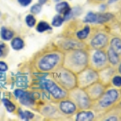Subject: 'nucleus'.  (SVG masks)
<instances>
[{
	"label": "nucleus",
	"instance_id": "1",
	"mask_svg": "<svg viewBox=\"0 0 121 121\" xmlns=\"http://www.w3.org/2000/svg\"><path fill=\"white\" fill-rule=\"evenodd\" d=\"M88 62V55L82 50H76L67 56L66 65L72 70H80L83 69Z\"/></svg>",
	"mask_w": 121,
	"mask_h": 121
},
{
	"label": "nucleus",
	"instance_id": "2",
	"mask_svg": "<svg viewBox=\"0 0 121 121\" xmlns=\"http://www.w3.org/2000/svg\"><path fill=\"white\" fill-rule=\"evenodd\" d=\"M60 60V56L59 53H56V52L46 53L39 59L37 67L43 72L50 71L59 64Z\"/></svg>",
	"mask_w": 121,
	"mask_h": 121
},
{
	"label": "nucleus",
	"instance_id": "3",
	"mask_svg": "<svg viewBox=\"0 0 121 121\" xmlns=\"http://www.w3.org/2000/svg\"><path fill=\"white\" fill-rule=\"evenodd\" d=\"M40 86L45 89L52 95L53 99H61L66 97L67 94L64 90H62L60 86H58L53 81L50 79H44L40 81Z\"/></svg>",
	"mask_w": 121,
	"mask_h": 121
},
{
	"label": "nucleus",
	"instance_id": "4",
	"mask_svg": "<svg viewBox=\"0 0 121 121\" xmlns=\"http://www.w3.org/2000/svg\"><path fill=\"white\" fill-rule=\"evenodd\" d=\"M120 98V93L119 91L116 89H111L107 91L103 95V96L101 98L99 101V106L103 108H106L110 106H112L113 103H115Z\"/></svg>",
	"mask_w": 121,
	"mask_h": 121
},
{
	"label": "nucleus",
	"instance_id": "5",
	"mask_svg": "<svg viewBox=\"0 0 121 121\" xmlns=\"http://www.w3.org/2000/svg\"><path fill=\"white\" fill-rule=\"evenodd\" d=\"M57 80L64 87H66V88H73L76 85L75 78L69 71L57 73Z\"/></svg>",
	"mask_w": 121,
	"mask_h": 121
},
{
	"label": "nucleus",
	"instance_id": "6",
	"mask_svg": "<svg viewBox=\"0 0 121 121\" xmlns=\"http://www.w3.org/2000/svg\"><path fill=\"white\" fill-rule=\"evenodd\" d=\"M108 43V37L104 33H99L95 35L91 41V44L93 48L100 49V48H105Z\"/></svg>",
	"mask_w": 121,
	"mask_h": 121
},
{
	"label": "nucleus",
	"instance_id": "7",
	"mask_svg": "<svg viewBox=\"0 0 121 121\" xmlns=\"http://www.w3.org/2000/svg\"><path fill=\"white\" fill-rule=\"evenodd\" d=\"M56 11L59 14L64 15V19L67 20L71 18L72 16V9L70 8L69 5L66 2H61L56 5Z\"/></svg>",
	"mask_w": 121,
	"mask_h": 121
},
{
	"label": "nucleus",
	"instance_id": "8",
	"mask_svg": "<svg viewBox=\"0 0 121 121\" xmlns=\"http://www.w3.org/2000/svg\"><path fill=\"white\" fill-rule=\"evenodd\" d=\"M76 104L72 101L64 100L60 103V110L65 115H71L76 112Z\"/></svg>",
	"mask_w": 121,
	"mask_h": 121
},
{
	"label": "nucleus",
	"instance_id": "9",
	"mask_svg": "<svg viewBox=\"0 0 121 121\" xmlns=\"http://www.w3.org/2000/svg\"><path fill=\"white\" fill-rule=\"evenodd\" d=\"M107 55L102 50H97L92 56V60L96 66H103L107 61Z\"/></svg>",
	"mask_w": 121,
	"mask_h": 121
},
{
	"label": "nucleus",
	"instance_id": "10",
	"mask_svg": "<svg viewBox=\"0 0 121 121\" xmlns=\"http://www.w3.org/2000/svg\"><path fill=\"white\" fill-rule=\"evenodd\" d=\"M75 100L81 108H87L90 107V98L85 93L78 92L76 94Z\"/></svg>",
	"mask_w": 121,
	"mask_h": 121
},
{
	"label": "nucleus",
	"instance_id": "11",
	"mask_svg": "<svg viewBox=\"0 0 121 121\" xmlns=\"http://www.w3.org/2000/svg\"><path fill=\"white\" fill-rule=\"evenodd\" d=\"M97 78H98V75H97V73L95 71H93V70H88V71L84 72L82 78H80L82 80H80V81L82 82V85H84V84H90V83L91 84L95 81H96Z\"/></svg>",
	"mask_w": 121,
	"mask_h": 121
},
{
	"label": "nucleus",
	"instance_id": "12",
	"mask_svg": "<svg viewBox=\"0 0 121 121\" xmlns=\"http://www.w3.org/2000/svg\"><path fill=\"white\" fill-rule=\"evenodd\" d=\"M19 102L22 103L23 105L25 106H32L34 104V97H33V94L28 92V91H24L23 95L19 99Z\"/></svg>",
	"mask_w": 121,
	"mask_h": 121
},
{
	"label": "nucleus",
	"instance_id": "13",
	"mask_svg": "<svg viewBox=\"0 0 121 121\" xmlns=\"http://www.w3.org/2000/svg\"><path fill=\"white\" fill-rule=\"evenodd\" d=\"M93 112L91 111H83V112H80L79 113L77 114L76 116V120L78 121H90L94 119Z\"/></svg>",
	"mask_w": 121,
	"mask_h": 121
},
{
	"label": "nucleus",
	"instance_id": "14",
	"mask_svg": "<svg viewBox=\"0 0 121 121\" xmlns=\"http://www.w3.org/2000/svg\"><path fill=\"white\" fill-rule=\"evenodd\" d=\"M107 57H108V60L110 61L111 64L116 65L120 61V55L116 53L112 48H110L107 51Z\"/></svg>",
	"mask_w": 121,
	"mask_h": 121
},
{
	"label": "nucleus",
	"instance_id": "15",
	"mask_svg": "<svg viewBox=\"0 0 121 121\" xmlns=\"http://www.w3.org/2000/svg\"><path fill=\"white\" fill-rule=\"evenodd\" d=\"M0 35H1V38L3 40H11L13 39L14 32L10 29L3 27L1 28V31H0Z\"/></svg>",
	"mask_w": 121,
	"mask_h": 121
},
{
	"label": "nucleus",
	"instance_id": "16",
	"mask_svg": "<svg viewBox=\"0 0 121 121\" xmlns=\"http://www.w3.org/2000/svg\"><path fill=\"white\" fill-rule=\"evenodd\" d=\"M111 48L118 55H121V40L118 37H115L111 40Z\"/></svg>",
	"mask_w": 121,
	"mask_h": 121
},
{
	"label": "nucleus",
	"instance_id": "17",
	"mask_svg": "<svg viewBox=\"0 0 121 121\" xmlns=\"http://www.w3.org/2000/svg\"><path fill=\"white\" fill-rule=\"evenodd\" d=\"M84 46L83 44L80 42H77L74 41V40H67L66 42L64 43L63 44V48H65V49H76V48H82Z\"/></svg>",
	"mask_w": 121,
	"mask_h": 121
},
{
	"label": "nucleus",
	"instance_id": "18",
	"mask_svg": "<svg viewBox=\"0 0 121 121\" xmlns=\"http://www.w3.org/2000/svg\"><path fill=\"white\" fill-rule=\"evenodd\" d=\"M113 18V15L110 13H103V14H97L96 23H103L110 21Z\"/></svg>",
	"mask_w": 121,
	"mask_h": 121
},
{
	"label": "nucleus",
	"instance_id": "19",
	"mask_svg": "<svg viewBox=\"0 0 121 121\" xmlns=\"http://www.w3.org/2000/svg\"><path fill=\"white\" fill-rule=\"evenodd\" d=\"M11 44L13 49L17 50V51L22 49L23 47H24V42H23V40L22 39L19 37H15L14 39H12Z\"/></svg>",
	"mask_w": 121,
	"mask_h": 121
},
{
	"label": "nucleus",
	"instance_id": "20",
	"mask_svg": "<svg viewBox=\"0 0 121 121\" xmlns=\"http://www.w3.org/2000/svg\"><path fill=\"white\" fill-rule=\"evenodd\" d=\"M90 32H91L90 27L86 26L83 29H82V30H80L79 32H78L77 34H76V36H77L78 39H79V40H85V39H86L88 37Z\"/></svg>",
	"mask_w": 121,
	"mask_h": 121
},
{
	"label": "nucleus",
	"instance_id": "21",
	"mask_svg": "<svg viewBox=\"0 0 121 121\" xmlns=\"http://www.w3.org/2000/svg\"><path fill=\"white\" fill-rule=\"evenodd\" d=\"M19 117H20L22 120H30L33 119L34 117V114L32 113L31 112H28V111H22L21 109H19Z\"/></svg>",
	"mask_w": 121,
	"mask_h": 121
},
{
	"label": "nucleus",
	"instance_id": "22",
	"mask_svg": "<svg viewBox=\"0 0 121 121\" xmlns=\"http://www.w3.org/2000/svg\"><path fill=\"white\" fill-rule=\"evenodd\" d=\"M103 88L100 85L95 86L91 88V96H94L95 98H96V97L98 98V97H99L103 94Z\"/></svg>",
	"mask_w": 121,
	"mask_h": 121
},
{
	"label": "nucleus",
	"instance_id": "23",
	"mask_svg": "<svg viewBox=\"0 0 121 121\" xmlns=\"http://www.w3.org/2000/svg\"><path fill=\"white\" fill-rule=\"evenodd\" d=\"M51 29L52 28L48 25V23L46 22H44V21L40 22L37 24V26H36V31L39 32H46V31L51 30Z\"/></svg>",
	"mask_w": 121,
	"mask_h": 121
},
{
	"label": "nucleus",
	"instance_id": "24",
	"mask_svg": "<svg viewBox=\"0 0 121 121\" xmlns=\"http://www.w3.org/2000/svg\"><path fill=\"white\" fill-rule=\"evenodd\" d=\"M96 19H97V14H95V13H94V12H89L88 14L86 15L85 18H84L83 22L96 23Z\"/></svg>",
	"mask_w": 121,
	"mask_h": 121
},
{
	"label": "nucleus",
	"instance_id": "25",
	"mask_svg": "<svg viewBox=\"0 0 121 121\" xmlns=\"http://www.w3.org/2000/svg\"><path fill=\"white\" fill-rule=\"evenodd\" d=\"M3 103L4 107H6V109H7L9 112H13L15 110V104L12 102H11L10 100H8L7 99H3Z\"/></svg>",
	"mask_w": 121,
	"mask_h": 121
},
{
	"label": "nucleus",
	"instance_id": "26",
	"mask_svg": "<svg viewBox=\"0 0 121 121\" xmlns=\"http://www.w3.org/2000/svg\"><path fill=\"white\" fill-rule=\"evenodd\" d=\"M64 18L61 17L60 15H56L53 17L52 20V25L53 27H60L62 25V23L64 22Z\"/></svg>",
	"mask_w": 121,
	"mask_h": 121
},
{
	"label": "nucleus",
	"instance_id": "27",
	"mask_svg": "<svg viewBox=\"0 0 121 121\" xmlns=\"http://www.w3.org/2000/svg\"><path fill=\"white\" fill-rule=\"evenodd\" d=\"M25 22L29 28H32L36 24V19L33 16V15H28L25 18Z\"/></svg>",
	"mask_w": 121,
	"mask_h": 121
},
{
	"label": "nucleus",
	"instance_id": "28",
	"mask_svg": "<svg viewBox=\"0 0 121 121\" xmlns=\"http://www.w3.org/2000/svg\"><path fill=\"white\" fill-rule=\"evenodd\" d=\"M31 12L32 13V14H38L39 12H40V11H41V5L39 3V4H35L33 5L32 7H31Z\"/></svg>",
	"mask_w": 121,
	"mask_h": 121
},
{
	"label": "nucleus",
	"instance_id": "29",
	"mask_svg": "<svg viewBox=\"0 0 121 121\" xmlns=\"http://www.w3.org/2000/svg\"><path fill=\"white\" fill-rule=\"evenodd\" d=\"M112 84L115 86L120 87L121 86V76H115L112 78Z\"/></svg>",
	"mask_w": 121,
	"mask_h": 121
},
{
	"label": "nucleus",
	"instance_id": "30",
	"mask_svg": "<svg viewBox=\"0 0 121 121\" xmlns=\"http://www.w3.org/2000/svg\"><path fill=\"white\" fill-rule=\"evenodd\" d=\"M8 69V66L3 61H0V72H6Z\"/></svg>",
	"mask_w": 121,
	"mask_h": 121
},
{
	"label": "nucleus",
	"instance_id": "31",
	"mask_svg": "<svg viewBox=\"0 0 121 121\" xmlns=\"http://www.w3.org/2000/svg\"><path fill=\"white\" fill-rule=\"evenodd\" d=\"M5 49H6V45L3 42L0 41V57H2L3 55H4L5 52Z\"/></svg>",
	"mask_w": 121,
	"mask_h": 121
},
{
	"label": "nucleus",
	"instance_id": "32",
	"mask_svg": "<svg viewBox=\"0 0 121 121\" xmlns=\"http://www.w3.org/2000/svg\"><path fill=\"white\" fill-rule=\"evenodd\" d=\"M32 0H18V3L23 7H27L32 3Z\"/></svg>",
	"mask_w": 121,
	"mask_h": 121
},
{
	"label": "nucleus",
	"instance_id": "33",
	"mask_svg": "<svg viewBox=\"0 0 121 121\" xmlns=\"http://www.w3.org/2000/svg\"><path fill=\"white\" fill-rule=\"evenodd\" d=\"M5 78H6L5 73H3V72H1V73H0V81H2V80H4Z\"/></svg>",
	"mask_w": 121,
	"mask_h": 121
},
{
	"label": "nucleus",
	"instance_id": "34",
	"mask_svg": "<svg viewBox=\"0 0 121 121\" xmlns=\"http://www.w3.org/2000/svg\"><path fill=\"white\" fill-rule=\"evenodd\" d=\"M106 120H107V121H109V120H118V119H117L116 116H111V117H109L108 119H107Z\"/></svg>",
	"mask_w": 121,
	"mask_h": 121
},
{
	"label": "nucleus",
	"instance_id": "35",
	"mask_svg": "<svg viewBox=\"0 0 121 121\" xmlns=\"http://www.w3.org/2000/svg\"><path fill=\"white\" fill-rule=\"evenodd\" d=\"M47 2V0H39V3H40V5H43V4H44Z\"/></svg>",
	"mask_w": 121,
	"mask_h": 121
},
{
	"label": "nucleus",
	"instance_id": "36",
	"mask_svg": "<svg viewBox=\"0 0 121 121\" xmlns=\"http://www.w3.org/2000/svg\"><path fill=\"white\" fill-rule=\"evenodd\" d=\"M116 1H118V0H109L108 3L109 4H112V3H114L115 2H116Z\"/></svg>",
	"mask_w": 121,
	"mask_h": 121
},
{
	"label": "nucleus",
	"instance_id": "37",
	"mask_svg": "<svg viewBox=\"0 0 121 121\" xmlns=\"http://www.w3.org/2000/svg\"><path fill=\"white\" fill-rule=\"evenodd\" d=\"M119 72H120V73H121V63H120V66H119Z\"/></svg>",
	"mask_w": 121,
	"mask_h": 121
},
{
	"label": "nucleus",
	"instance_id": "38",
	"mask_svg": "<svg viewBox=\"0 0 121 121\" xmlns=\"http://www.w3.org/2000/svg\"><path fill=\"white\" fill-rule=\"evenodd\" d=\"M55 1H57L58 2V1H60V0H55Z\"/></svg>",
	"mask_w": 121,
	"mask_h": 121
},
{
	"label": "nucleus",
	"instance_id": "39",
	"mask_svg": "<svg viewBox=\"0 0 121 121\" xmlns=\"http://www.w3.org/2000/svg\"><path fill=\"white\" fill-rule=\"evenodd\" d=\"M120 105H121V102H120Z\"/></svg>",
	"mask_w": 121,
	"mask_h": 121
},
{
	"label": "nucleus",
	"instance_id": "40",
	"mask_svg": "<svg viewBox=\"0 0 121 121\" xmlns=\"http://www.w3.org/2000/svg\"><path fill=\"white\" fill-rule=\"evenodd\" d=\"M0 15H1V13H0Z\"/></svg>",
	"mask_w": 121,
	"mask_h": 121
}]
</instances>
